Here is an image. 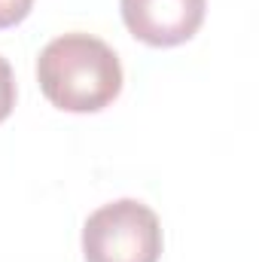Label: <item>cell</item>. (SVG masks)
<instances>
[{"instance_id": "1", "label": "cell", "mask_w": 259, "mask_h": 262, "mask_svg": "<svg viewBox=\"0 0 259 262\" xmlns=\"http://www.w3.org/2000/svg\"><path fill=\"white\" fill-rule=\"evenodd\" d=\"M43 95L67 113H98L122 92L116 52L92 34L55 37L37 61Z\"/></svg>"}, {"instance_id": "5", "label": "cell", "mask_w": 259, "mask_h": 262, "mask_svg": "<svg viewBox=\"0 0 259 262\" xmlns=\"http://www.w3.org/2000/svg\"><path fill=\"white\" fill-rule=\"evenodd\" d=\"M34 0H0V28H12L21 18H28Z\"/></svg>"}, {"instance_id": "3", "label": "cell", "mask_w": 259, "mask_h": 262, "mask_svg": "<svg viewBox=\"0 0 259 262\" xmlns=\"http://www.w3.org/2000/svg\"><path fill=\"white\" fill-rule=\"evenodd\" d=\"M122 21L149 46H180L204 21V0H122Z\"/></svg>"}, {"instance_id": "4", "label": "cell", "mask_w": 259, "mask_h": 262, "mask_svg": "<svg viewBox=\"0 0 259 262\" xmlns=\"http://www.w3.org/2000/svg\"><path fill=\"white\" fill-rule=\"evenodd\" d=\"M15 107V79H12V67L6 58H0V122L12 113Z\"/></svg>"}, {"instance_id": "2", "label": "cell", "mask_w": 259, "mask_h": 262, "mask_svg": "<svg viewBox=\"0 0 259 262\" xmlns=\"http://www.w3.org/2000/svg\"><path fill=\"white\" fill-rule=\"evenodd\" d=\"M82 253L85 262H159V216L134 198L104 204L85 220Z\"/></svg>"}]
</instances>
